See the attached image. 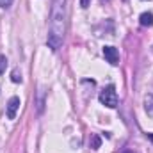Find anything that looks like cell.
I'll return each instance as SVG.
<instances>
[{"label": "cell", "instance_id": "1", "mask_svg": "<svg viewBox=\"0 0 153 153\" xmlns=\"http://www.w3.org/2000/svg\"><path fill=\"white\" fill-rule=\"evenodd\" d=\"M66 30V2L64 0H52L50 9V25H48V38L46 45L53 52H57L62 45Z\"/></svg>", "mask_w": 153, "mask_h": 153}, {"label": "cell", "instance_id": "2", "mask_svg": "<svg viewBox=\"0 0 153 153\" xmlns=\"http://www.w3.org/2000/svg\"><path fill=\"white\" fill-rule=\"evenodd\" d=\"M100 102H102V105H105L109 109H116L117 107V93H116L114 85H107L105 89H102Z\"/></svg>", "mask_w": 153, "mask_h": 153}, {"label": "cell", "instance_id": "3", "mask_svg": "<svg viewBox=\"0 0 153 153\" xmlns=\"http://www.w3.org/2000/svg\"><path fill=\"white\" fill-rule=\"evenodd\" d=\"M18 109H20V98L18 96H13L9 102H7V107H5V114L9 119H14L18 114Z\"/></svg>", "mask_w": 153, "mask_h": 153}, {"label": "cell", "instance_id": "4", "mask_svg": "<svg viewBox=\"0 0 153 153\" xmlns=\"http://www.w3.org/2000/svg\"><path fill=\"white\" fill-rule=\"evenodd\" d=\"M103 55L111 64H117V61H119V52L114 46H103Z\"/></svg>", "mask_w": 153, "mask_h": 153}, {"label": "cell", "instance_id": "5", "mask_svg": "<svg viewBox=\"0 0 153 153\" xmlns=\"http://www.w3.org/2000/svg\"><path fill=\"white\" fill-rule=\"evenodd\" d=\"M139 23H141L143 27H152L153 25V14L152 13H143V14L139 16Z\"/></svg>", "mask_w": 153, "mask_h": 153}, {"label": "cell", "instance_id": "6", "mask_svg": "<svg viewBox=\"0 0 153 153\" xmlns=\"http://www.w3.org/2000/svg\"><path fill=\"white\" fill-rule=\"evenodd\" d=\"M144 109H146V112L150 116H153V93L146 94V98H144Z\"/></svg>", "mask_w": 153, "mask_h": 153}, {"label": "cell", "instance_id": "7", "mask_svg": "<svg viewBox=\"0 0 153 153\" xmlns=\"http://www.w3.org/2000/svg\"><path fill=\"white\" fill-rule=\"evenodd\" d=\"M89 146H91L93 150H98V148L102 146V139H100V135L93 134V135H91V139H89Z\"/></svg>", "mask_w": 153, "mask_h": 153}, {"label": "cell", "instance_id": "8", "mask_svg": "<svg viewBox=\"0 0 153 153\" xmlns=\"http://www.w3.org/2000/svg\"><path fill=\"white\" fill-rule=\"evenodd\" d=\"M11 80H13L14 84L22 82V71H20V70H13V73H11Z\"/></svg>", "mask_w": 153, "mask_h": 153}, {"label": "cell", "instance_id": "9", "mask_svg": "<svg viewBox=\"0 0 153 153\" xmlns=\"http://www.w3.org/2000/svg\"><path fill=\"white\" fill-rule=\"evenodd\" d=\"M43 94H45V93L41 91V93H39V102H38V112L39 114L43 112V107H45V98H43Z\"/></svg>", "mask_w": 153, "mask_h": 153}, {"label": "cell", "instance_id": "10", "mask_svg": "<svg viewBox=\"0 0 153 153\" xmlns=\"http://www.w3.org/2000/svg\"><path fill=\"white\" fill-rule=\"evenodd\" d=\"M5 68H7V59H5V55H0V75L5 71Z\"/></svg>", "mask_w": 153, "mask_h": 153}, {"label": "cell", "instance_id": "11", "mask_svg": "<svg viewBox=\"0 0 153 153\" xmlns=\"http://www.w3.org/2000/svg\"><path fill=\"white\" fill-rule=\"evenodd\" d=\"M13 2H14V0H0V7H2V9H7V7L13 5Z\"/></svg>", "mask_w": 153, "mask_h": 153}, {"label": "cell", "instance_id": "12", "mask_svg": "<svg viewBox=\"0 0 153 153\" xmlns=\"http://www.w3.org/2000/svg\"><path fill=\"white\" fill-rule=\"evenodd\" d=\"M80 5L85 9V7H89V5H91V0H80Z\"/></svg>", "mask_w": 153, "mask_h": 153}, {"label": "cell", "instance_id": "13", "mask_svg": "<svg viewBox=\"0 0 153 153\" xmlns=\"http://www.w3.org/2000/svg\"><path fill=\"white\" fill-rule=\"evenodd\" d=\"M121 153H137V152H135L134 148H126V150H123Z\"/></svg>", "mask_w": 153, "mask_h": 153}, {"label": "cell", "instance_id": "14", "mask_svg": "<svg viewBox=\"0 0 153 153\" xmlns=\"http://www.w3.org/2000/svg\"><path fill=\"white\" fill-rule=\"evenodd\" d=\"M148 139H150V141L153 143V134H148Z\"/></svg>", "mask_w": 153, "mask_h": 153}]
</instances>
